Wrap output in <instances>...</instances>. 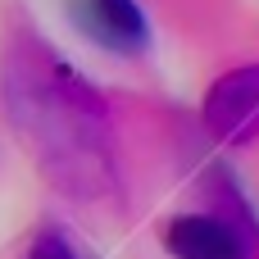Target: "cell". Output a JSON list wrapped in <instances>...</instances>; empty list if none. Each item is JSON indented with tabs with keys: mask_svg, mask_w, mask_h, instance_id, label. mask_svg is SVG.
Here are the masks:
<instances>
[{
	"mask_svg": "<svg viewBox=\"0 0 259 259\" xmlns=\"http://www.w3.org/2000/svg\"><path fill=\"white\" fill-rule=\"evenodd\" d=\"M5 105L23 146L55 182V191L87 205L118 200V164L105 96L41 36H18L9 46Z\"/></svg>",
	"mask_w": 259,
	"mask_h": 259,
	"instance_id": "6da1fadb",
	"label": "cell"
},
{
	"mask_svg": "<svg viewBox=\"0 0 259 259\" xmlns=\"http://www.w3.org/2000/svg\"><path fill=\"white\" fill-rule=\"evenodd\" d=\"M159 241L173 259H255L250 246L241 241V232L232 223H223L219 214H209V209L168 219Z\"/></svg>",
	"mask_w": 259,
	"mask_h": 259,
	"instance_id": "3957f363",
	"label": "cell"
},
{
	"mask_svg": "<svg viewBox=\"0 0 259 259\" xmlns=\"http://www.w3.org/2000/svg\"><path fill=\"white\" fill-rule=\"evenodd\" d=\"M23 259H91L77 241H68L64 232H55V228H46V232H36L32 237V246L23 250Z\"/></svg>",
	"mask_w": 259,
	"mask_h": 259,
	"instance_id": "8992f818",
	"label": "cell"
},
{
	"mask_svg": "<svg viewBox=\"0 0 259 259\" xmlns=\"http://www.w3.org/2000/svg\"><path fill=\"white\" fill-rule=\"evenodd\" d=\"M205 196H209V214H219L223 223H232V228L241 232V241L250 246V255L259 259V214L250 209V200L241 196L237 178H232L228 168H209V178H205Z\"/></svg>",
	"mask_w": 259,
	"mask_h": 259,
	"instance_id": "5b68a950",
	"label": "cell"
},
{
	"mask_svg": "<svg viewBox=\"0 0 259 259\" xmlns=\"http://www.w3.org/2000/svg\"><path fill=\"white\" fill-rule=\"evenodd\" d=\"M200 118H205V132L223 146L259 141V64H241L214 77V87L205 91Z\"/></svg>",
	"mask_w": 259,
	"mask_h": 259,
	"instance_id": "7a4b0ae2",
	"label": "cell"
},
{
	"mask_svg": "<svg viewBox=\"0 0 259 259\" xmlns=\"http://www.w3.org/2000/svg\"><path fill=\"white\" fill-rule=\"evenodd\" d=\"M68 9H73L77 27L105 50L132 55L146 46V14L137 0H73Z\"/></svg>",
	"mask_w": 259,
	"mask_h": 259,
	"instance_id": "277c9868",
	"label": "cell"
}]
</instances>
